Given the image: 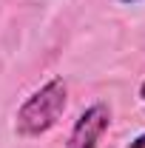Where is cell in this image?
Segmentation results:
<instances>
[{"mask_svg": "<svg viewBox=\"0 0 145 148\" xmlns=\"http://www.w3.org/2000/svg\"><path fill=\"white\" fill-rule=\"evenodd\" d=\"M68 106V86L63 77L46 80L37 91H31L14 114V134L23 140L43 137L54 128Z\"/></svg>", "mask_w": 145, "mask_h": 148, "instance_id": "obj_1", "label": "cell"}, {"mask_svg": "<svg viewBox=\"0 0 145 148\" xmlns=\"http://www.w3.org/2000/svg\"><path fill=\"white\" fill-rule=\"evenodd\" d=\"M120 3H125V6H134V3H142V0H120Z\"/></svg>", "mask_w": 145, "mask_h": 148, "instance_id": "obj_5", "label": "cell"}, {"mask_svg": "<svg viewBox=\"0 0 145 148\" xmlns=\"http://www.w3.org/2000/svg\"><path fill=\"white\" fill-rule=\"evenodd\" d=\"M140 100L145 103V80H142V86H140Z\"/></svg>", "mask_w": 145, "mask_h": 148, "instance_id": "obj_4", "label": "cell"}, {"mask_svg": "<svg viewBox=\"0 0 145 148\" xmlns=\"http://www.w3.org/2000/svg\"><path fill=\"white\" fill-rule=\"evenodd\" d=\"M128 148H145V134H140V137H137V140H134Z\"/></svg>", "mask_w": 145, "mask_h": 148, "instance_id": "obj_3", "label": "cell"}, {"mask_svg": "<svg viewBox=\"0 0 145 148\" xmlns=\"http://www.w3.org/2000/svg\"><path fill=\"white\" fill-rule=\"evenodd\" d=\"M111 125V108L108 103H91L71 125V134L63 148H97L103 134Z\"/></svg>", "mask_w": 145, "mask_h": 148, "instance_id": "obj_2", "label": "cell"}]
</instances>
